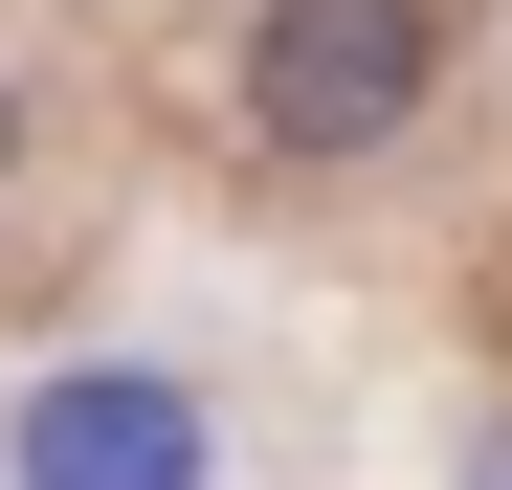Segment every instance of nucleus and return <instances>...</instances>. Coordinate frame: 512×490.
<instances>
[{
	"instance_id": "obj_2",
	"label": "nucleus",
	"mask_w": 512,
	"mask_h": 490,
	"mask_svg": "<svg viewBox=\"0 0 512 490\" xmlns=\"http://www.w3.org/2000/svg\"><path fill=\"white\" fill-rule=\"evenodd\" d=\"M0 490H223V401L156 357H67L0 401Z\"/></svg>"
},
{
	"instance_id": "obj_3",
	"label": "nucleus",
	"mask_w": 512,
	"mask_h": 490,
	"mask_svg": "<svg viewBox=\"0 0 512 490\" xmlns=\"http://www.w3.org/2000/svg\"><path fill=\"white\" fill-rule=\"evenodd\" d=\"M23 179H45V67L0 45V223H23Z\"/></svg>"
},
{
	"instance_id": "obj_1",
	"label": "nucleus",
	"mask_w": 512,
	"mask_h": 490,
	"mask_svg": "<svg viewBox=\"0 0 512 490\" xmlns=\"http://www.w3.org/2000/svg\"><path fill=\"white\" fill-rule=\"evenodd\" d=\"M201 90H223V134L268 156V179H379V156L468 90V0H223Z\"/></svg>"
}]
</instances>
